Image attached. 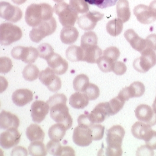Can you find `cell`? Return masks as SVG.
I'll return each instance as SVG.
<instances>
[{
    "mask_svg": "<svg viewBox=\"0 0 156 156\" xmlns=\"http://www.w3.org/2000/svg\"><path fill=\"white\" fill-rule=\"evenodd\" d=\"M66 102L67 97L63 94H55L47 101L51 118L55 122L64 125L68 130L72 126L73 120L69 114Z\"/></svg>",
    "mask_w": 156,
    "mask_h": 156,
    "instance_id": "1",
    "label": "cell"
},
{
    "mask_svg": "<svg viewBox=\"0 0 156 156\" xmlns=\"http://www.w3.org/2000/svg\"><path fill=\"white\" fill-rule=\"evenodd\" d=\"M53 11V9L49 4H32L27 7L26 11V22L29 26L36 27L42 21L51 19Z\"/></svg>",
    "mask_w": 156,
    "mask_h": 156,
    "instance_id": "2",
    "label": "cell"
},
{
    "mask_svg": "<svg viewBox=\"0 0 156 156\" xmlns=\"http://www.w3.org/2000/svg\"><path fill=\"white\" fill-rule=\"evenodd\" d=\"M125 133L124 128L119 125L114 126L108 129L106 137L107 147L105 151L107 156H121L122 154L121 146Z\"/></svg>",
    "mask_w": 156,
    "mask_h": 156,
    "instance_id": "3",
    "label": "cell"
},
{
    "mask_svg": "<svg viewBox=\"0 0 156 156\" xmlns=\"http://www.w3.org/2000/svg\"><path fill=\"white\" fill-rule=\"evenodd\" d=\"M58 20L63 27L73 26L78 19V12L70 5L65 2H58L53 7Z\"/></svg>",
    "mask_w": 156,
    "mask_h": 156,
    "instance_id": "4",
    "label": "cell"
},
{
    "mask_svg": "<svg viewBox=\"0 0 156 156\" xmlns=\"http://www.w3.org/2000/svg\"><path fill=\"white\" fill-rule=\"evenodd\" d=\"M23 36L19 27L10 23H3L0 25V43L1 45L9 46L17 41Z\"/></svg>",
    "mask_w": 156,
    "mask_h": 156,
    "instance_id": "5",
    "label": "cell"
},
{
    "mask_svg": "<svg viewBox=\"0 0 156 156\" xmlns=\"http://www.w3.org/2000/svg\"><path fill=\"white\" fill-rule=\"evenodd\" d=\"M56 28V21L54 17H52L48 21H42L38 26L34 27L30 32V37L32 41L39 43L45 37L55 33Z\"/></svg>",
    "mask_w": 156,
    "mask_h": 156,
    "instance_id": "6",
    "label": "cell"
},
{
    "mask_svg": "<svg viewBox=\"0 0 156 156\" xmlns=\"http://www.w3.org/2000/svg\"><path fill=\"white\" fill-rule=\"evenodd\" d=\"M141 54V57L134 60L133 67L139 72L146 73L156 65V51L153 49L146 48Z\"/></svg>",
    "mask_w": 156,
    "mask_h": 156,
    "instance_id": "7",
    "label": "cell"
},
{
    "mask_svg": "<svg viewBox=\"0 0 156 156\" xmlns=\"http://www.w3.org/2000/svg\"><path fill=\"white\" fill-rule=\"evenodd\" d=\"M11 56L15 59L21 60L26 63L31 64L34 62L39 56L38 50L33 47L17 46L11 50Z\"/></svg>",
    "mask_w": 156,
    "mask_h": 156,
    "instance_id": "8",
    "label": "cell"
},
{
    "mask_svg": "<svg viewBox=\"0 0 156 156\" xmlns=\"http://www.w3.org/2000/svg\"><path fill=\"white\" fill-rule=\"evenodd\" d=\"M39 78L40 82L51 92H56L61 88L60 78L55 75V73L50 67L41 71Z\"/></svg>",
    "mask_w": 156,
    "mask_h": 156,
    "instance_id": "9",
    "label": "cell"
},
{
    "mask_svg": "<svg viewBox=\"0 0 156 156\" xmlns=\"http://www.w3.org/2000/svg\"><path fill=\"white\" fill-rule=\"evenodd\" d=\"M104 16V14L98 11H89L79 17L77 23L81 29L85 31L92 30L95 27L98 22L103 19Z\"/></svg>",
    "mask_w": 156,
    "mask_h": 156,
    "instance_id": "10",
    "label": "cell"
},
{
    "mask_svg": "<svg viewBox=\"0 0 156 156\" xmlns=\"http://www.w3.org/2000/svg\"><path fill=\"white\" fill-rule=\"evenodd\" d=\"M0 17L12 23L18 22L23 17L22 11L19 7L7 2L0 3Z\"/></svg>",
    "mask_w": 156,
    "mask_h": 156,
    "instance_id": "11",
    "label": "cell"
},
{
    "mask_svg": "<svg viewBox=\"0 0 156 156\" xmlns=\"http://www.w3.org/2000/svg\"><path fill=\"white\" fill-rule=\"evenodd\" d=\"M72 139L74 143L78 146H89L93 140L90 128L80 126H77L73 130Z\"/></svg>",
    "mask_w": 156,
    "mask_h": 156,
    "instance_id": "12",
    "label": "cell"
},
{
    "mask_svg": "<svg viewBox=\"0 0 156 156\" xmlns=\"http://www.w3.org/2000/svg\"><path fill=\"white\" fill-rule=\"evenodd\" d=\"M21 134L17 128H12L2 132L0 136L1 146L5 149H9L16 146L20 141Z\"/></svg>",
    "mask_w": 156,
    "mask_h": 156,
    "instance_id": "13",
    "label": "cell"
},
{
    "mask_svg": "<svg viewBox=\"0 0 156 156\" xmlns=\"http://www.w3.org/2000/svg\"><path fill=\"white\" fill-rule=\"evenodd\" d=\"M134 14L137 20L144 24H149L156 20V12L150 6L140 4L135 7Z\"/></svg>",
    "mask_w": 156,
    "mask_h": 156,
    "instance_id": "14",
    "label": "cell"
},
{
    "mask_svg": "<svg viewBox=\"0 0 156 156\" xmlns=\"http://www.w3.org/2000/svg\"><path fill=\"white\" fill-rule=\"evenodd\" d=\"M135 115L140 121L154 126L156 124V112L153 108L146 104H141L136 108Z\"/></svg>",
    "mask_w": 156,
    "mask_h": 156,
    "instance_id": "15",
    "label": "cell"
},
{
    "mask_svg": "<svg viewBox=\"0 0 156 156\" xmlns=\"http://www.w3.org/2000/svg\"><path fill=\"white\" fill-rule=\"evenodd\" d=\"M50 107L48 102L37 100L34 101L31 106V115L33 121L36 123L41 122L49 113Z\"/></svg>",
    "mask_w": 156,
    "mask_h": 156,
    "instance_id": "16",
    "label": "cell"
},
{
    "mask_svg": "<svg viewBox=\"0 0 156 156\" xmlns=\"http://www.w3.org/2000/svg\"><path fill=\"white\" fill-rule=\"evenodd\" d=\"M47 62L49 67L57 75H63L68 69V62L58 53H54Z\"/></svg>",
    "mask_w": 156,
    "mask_h": 156,
    "instance_id": "17",
    "label": "cell"
},
{
    "mask_svg": "<svg viewBox=\"0 0 156 156\" xmlns=\"http://www.w3.org/2000/svg\"><path fill=\"white\" fill-rule=\"evenodd\" d=\"M90 115L94 123H101L104 121L106 118L111 115L109 102L98 104L90 113Z\"/></svg>",
    "mask_w": 156,
    "mask_h": 156,
    "instance_id": "18",
    "label": "cell"
},
{
    "mask_svg": "<svg viewBox=\"0 0 156 156\" xmlns=\"http://www.w3.org/2000/svg\"><path fill=\"white\" fill-rule=\"evenodd\" d=\"M124 37L131 47L136 51L141 53L146 49V40L139 37L134 30L130 29L126 30L124 33Z\"/></svg>",
    "mask_w": 156,
    "mask_h": 156,
    "instance_id": "19",
    "label": "cell"
},
{
    "mask_svg": "<svg viewBox=\"0 0 156 156\" xmlns=\"http://www.w3.org/2000/svg\"><path fill=\"white\" fill-rule=\"evenodd\" d=\"M33 99V94L27 89H20L14 91L12 95V100L18 107H23L29 104Z\"/></svg>",
    "mask_w": 156,
    "mask_h": 156,
    "instance_id": "20",
    "label": "cell"
},
{
    "mask_svg": "<svg viewBox=\"0 0 156 156\" xmlns=\"http://www.w3.org/2000/svg\"><path fill=\"white\" fill-rule=\"evenodd\" d=\"M20 126V119L16 115L10 112L2 111L0 114V127L3 129L12 128H17Z\"/></svg>",
    "mask_w": 156,
    "mask_h": 156,
    "instance_id": "21",
    "label": "cell"
},
{
    "mask_svg": "<svg viewBox=\"0 0 156 156\" xmlns=\"http://www.w3.org/2000/svg\"><path fill=\"white\" fill-rule=\"evenodd\" d=\"M83 50V61L89 63H95L98 58H100L103 51L98 45H84L80 46Z\"/></svg>",
    "mask_w": 156,
    "mask_h": 156,
    "instance_id": "22",
    "label": "cell"
},
{
    "mask_svg": "<svg viewBox=\"0 0 156 156\" xmlns=\"http://www.w3.org/2000/svg\"><path fill=\"white\" fill-rule=\"evenodd\" d=\"M151 126L142 121L136 122L131 128V133L135 138L145 140L153 130Z\"/></svg>",
    "mask_w": 156,
    "mask_h": 156,
    "instance_id": "23",
    "label": "cell"
},
{
    "mask_svg": "<svg viewBox=\"0 0 156 156\" xmlns=\"http://www.w3.org/2000/svg\"><path fill=\"white\" fill-rule=\"evenodd\" d=\"M78 30L73 26L64 27L60 31V40L62 43L66 44L74 43L78 40Z\"/></svg>",
    "mask_w": 156,
    "mask_h": 156,
    "instance_id": "24",
    "label": "cell"
},
{
    "mask_svg": "<svg viewBox=\"0 0 156 156\" xmlns=\"http://www.w3.org/2000/svg\"><path fill=\"white\" fill-rule=\"evenodd\" d=\"M89 98L85 93L77 92L73 94L69 98V104L75 109H83L89 104Z\"/></svg>",
    "mask_w": 156,
    "mask_h": 156,
    "instance_id": "25",
    "label": "cell"
},
{
    "mask_svg": "<svg viewBox=\"0 0 156 156\" xmlns=\"http://www.w3.org/2000/svg\"><path fill=\"white\" fill-rule=\"evenodd\" d=\"M26 136L31 142L43 141L45 134L41 128L36 124H31L26 129Z\"/></svg>",
    "mask_w": 156,
    "mask_h": 156,
    "instance_id": "26",
    "label": "cell"
},
{
    "mask_svg": "<svg viewBox=\"0 0 156 156\" xmlns=\"http://www.w3.org/2000/svg\"><path fill=\"white\" fill-rule=\"evenodd\" d=\"M117 17L123 23H126L131 17L129 2L128 0H118L117 4Z\"/></svg>",
    "mask_w": 156,
    "mask_h": 156,
    "instance_id": "27",
    "label": "cell"
},
{
    "mask_svg": "<svg viewBox=\"0 0 156 156\" xmlns=\"http://www.w3.org/2000/svg\"><path fill=\"white\" fill-rule=\"evenodd\" d=\"M66 128L62 124L58 123L53 125L49 128L48 131L49 138L53 141H60L65 136Z\"/></svg>",
    "mask_w": 156,
    "mask_h": 156,
    "instance_id": "28",
    "label": "cell"
},
{
    "mask_svg": "<svg viewBox=\"0 0 156 156\" xmlns=\"http://www.w3.org/2000/svg\"><path fill=\"white\" fill-rule=\"evenodd\" d=\"M66 57L69 60L73 62L83 61V50L78 46H70L66 50Z\"/></svg>",
    "mask_w": 156,
    "mask_h": 156,
    "instance_id": "29",
    "label": "cell"
},
{
    "mask_svg": "<svg viewBox=\"0 0 156 156\" xmlns=\"http://www.w3.org/2000/svg\"><path fill=\"white\" fill-rule=\"evenodd\" d=\"M106 29L109 34L116 37L121 33L123 30V22L119 19L110 20L107 24Z\"/></svg>",
    "mask_w": 156,
    "mask_h": 156,
    "instance_id": "30",
    "label": "cell"
},
{
    "mask_svg": "<svg viewBox=\"0 0 156 156\" xmlns=\"http://www.w3.org/2000/svg\"><path fill=\"white\" fill-rule=\"evenodd\" d=\"M29 154L33 156H45L48 154V151L43 141H32L29 146Z\"/></svg>",
    "mask_w": 156,
    "mask_h": 156,
    "instance_id": "31",
    "label": "cell"
},
{
    "mask_svg": "<svg viewBox=\"0 0 156 156\" xmlns=\"http://www.w3.org/2000/svg\"><path fill=\"white\" fill-rule=\"evenodd\" d=\"M89 79L88 76L85 74L77 75L73 80V85L75 90L84 92L89 85Z\"/></svg>",
    "mask_w": 156,
    "mask_h": 156,
    "instance_id": "32",
    "label": "cell"
},
{
    "mask_svg": "<svg viewBox=\"0 0 156 156\" xmlns=\"http://www.w3.org/2000/svg\"><path fill=\"white\" fill-rule=\"evenodd\" d=\"M115 62L114 60L105 56H101L98 58L97 63L99 68L103 72H110L113 71Z\"/></svg>",
    "mask_w": 156,
    "mask_h": 156,
    "instance_id": "33",
    "label": "cell"
},
{
    "mask_svg": "<svg viewBox=\"0 0 156 156\" xmlns=\"http://www.w3.org/2000/svg\"><path fill=\"white\" fill-rule=\"evenodd\" d=\"M23 76L27 81H34L39 76V70L36 65L29 64L23 70Z\"/></svg>",
    "mask_w": 156,
    "mask_h": 156,
    "instance_id": "34",
    "label": "cell"
},
{
    "mask_svg": "<svg viewBox=\"0 0 156 156\" xmlns=\"http://www.w3.org/2000/svg\"><path fill=\"white\" fill-rule=\"evenodd\" d=\"M131 98H138L144 95L145 92V86L141 82H134L128 87Z\"/></svg>",
    "mask_w": 156,
    "mask_h": 156,
    "instance_id": "35",
    "label": "cell"
},
{
    "mask_svg": "<svg viewBox=\"0 0 156 156\" xmlns=\"http://www.w3.org/2000/svg\"><path fill=\"white\" fill-rule=\"evenodd\" d=\"M125 102L126 101L118 95L117 97L111 99L109 101V105L111 112V115L117 114L123 108Z\"/></svg>",
    "mask_w": 156,
    "mask_h": 156,
    "instance_id": "36",
    "label": "cell"
},
{
    "mask_svg": "<svg viewBox=\"0 0 156 156\" xmlns=\"http://www.w3.org/2000/svg\"><path fill=\"white\" fill-rule=\"evenodd\" d=\"M97 35L92 31L85 32L81 37L80 46L97 45Z\"/></svg>",
    "mask_w": 156,
    "mask_h": 156,
    "instance_id": "37",
    "label": "cell"
},
{
    "mask_svg": "<svg viewBox=\"0 0 156 156\" xmlns=\"http://www.w3.org/2000/svg\"><path fill=\"white\" fill-rule=\"evenodd\" d=\"M39 57L40 58L48 60L55 53L54 50L49 43H42L38 46Z\"/></svg>",
    "mask_w": 156,
    "mask_h": 156,
    "instance_id": "38",
    "label": "cell"
},
{
    "mask_svg": "<svg viewBox=\"0 0 156 156\" xmlns=\"http://www.w3.org/2000/svg\"><path fill=\"white\" fill-rule=\"evenodd\" d=\"M69 4L78 13L88 12L89 10L88 2L85 0H70Z\"/></svg>",
    "mask_w": 156,
    "mask_h": 156,
    "instance_id": "39",
    "label": "cell"
},
{
    "mask_svg": "<svg viewBox=\"0 0 156 156\" xmlns=\"http://www.w3.org/2000/svg\"><path fill=\"white\" fill-rule=\"evenodd\" d=\"M62 146L59 141L50 140L46 145V149L48 152L53 156H60Z\"/></svg>",
    "mask_w": 156,
    "mask_h": 156,
    "instance_id": "40",
    "label": "cell"
},
{
    "mask_svg": "<svg viewBox=\"0 0 156 156\" xmlns=\"http://www.w3.org/2000/svg\"><path fill=\"white\" fill-rule=\"evenodd\" d=\"M88 4L97 6L100 9H106L115 5L118 0H85Z\"/></svg>",
    "mask_w": 156,
    "mask_h": 156,
    "instance_id": "41",
    "label": "cell"
},
{
    "mask_svg": "<svg viewBox=\"0 0 156 156\" xmlns=\"http://www.w3.org/2000/svg\"><path fill=\"white\" fill-rule=\"evenodd\" d=\"M84 93L88 96L89 100L93 101L97 99L99 97L100 94V90L97 85L90 83Z\"/></svg>",
    "mask_w": 156,
    "mask_h": 156,
    "instance_id": "42",
    "label": "cell"
},
{
    "mask_svg": "<svg viewBox=\"0 0 156 156\" xmlns=\"http://www.w3.org/2000/svg\"><path fill=\"white\" fill-rule=\"evenodd\" d=\"M92 134L93 136V140L98 141L102 139L104 134L105 127L101 124H96L93 125L92 127H90Z\"/></svg>",
    "mask_w": 156,
    "mask_h": 156,
    "instance_id": "43",
    "label": "cell"
},
{
    "mask_svg": "<svg viewBox=\"0 0 156 156\" xmlns=\"http://www.w3.org/2000/svg\"><path fill=\"white\" fill-rule=\"evenodd\" d=\"M78 122L79 126L82 127L90 128L92 127L95 123L93 122L90 114L85 113L78 117Z\"/></svg>",
    "mask_w": 156,
    "mask_h": 156,
    "instance_id": "44",
    "label": "cell"
},
{
    "mask_svg": "<svg viewBox=\"0 0 156 156\" xmlns=\"http://www.w3.org/2000/svg\"><path fill=\"white\" fill-rule=\"evenodd\" d=\"M12 68V63L10 58L1 57L0 58V72L2 73L9 72Z\"/></svg>",
    "mask_w": 156,
    "mask_h": 156,
    "instance_id": "45",
    "label": "cell"
},
{
    "mask_svg": "<svg viewBox=\"0 0 156 156\" xmlns=\"http://www.w3.org/2000/svg\"><path fill=\"white\" fill-rule=\"evenodd\" d=\"M103 55L111 58L114 62H116L120 56V51L116 47L112 46L105 49L103 52Z\"/></svg>",
    "mask_w": 156,
    "mask_h": 156,
    "instance_id": "46",
    "label": "cell"
},
{
    "mask_svg": "<svg viewBox=\"0 0 156 156\" xmlns=\"http://www.w3.org/2000/svg\"><path fill=\"white\" fill-rule=\"evenodd\" d=\"M127 69V66L124 63L120 61H116L112 72L117 75H122L126 72Z\"/></svg>",
    "mask_w": 156,
    "mask_h": 156,
    "instance_id": "47",
    "label": "cell"
},
{
    "mask_svg": "<svg viewBox=\"0 0 156 156\" xmlns=\"http://www.w3.org/2000/svg\"><path fill=\"white\" fill-rule=\"evenodd\" d=\"M147 146L152 150L156 149V131L152 130L150 134L145 139Z\"/></svg>",
    "mask_w": 156,
    "mask_h": 156,
    "instance_id": "48",
    "label": "cell"
},
{
    "mask_svg": "<svg viewBox=\"0 0 156 156\" xmlns=\"http://www.w3.org/2000/svg\"><path fill=\"white\" fill-rule=\"evenodd\" d=\"M136 156H153L154 153L152 149L147 145L140 147L136 151Z\"/></svg>",
    "mask_w": 156,
    "mask_h": 156,
    "instance_id": "49",
    "label": "cell"
},
{
    "mask_svg": "<svg viewBox=\"0 0 156 156\" xmlns=\"http://www.w3.org/2000/svg\"><path fill=\"white\" fill-rule=\"evenodd\" d=\"M11 155L12 156H27L28 155V152L25 147H16L12 150Z\"/></svg>",
    "mask_w": 156,
    "mask_h": 156,
    "instance_id": "50",
    "label": "cell"
},
{
    "mask_svg": "<svg viewBox=\"0 0 156 156\" xmlns=\"http://www.w3.org/2000/svg\"><path fill=\"white\" fill-rule=\"evenodd\" d=\"M147 48L156 50V34H151L146 39Z\"/></svg>",
    "mask_w": 156,
    "mask_h": 156,
    "instance_id": "51",
    "label": "cell"
},
{
    "mask_svg": "<svg viewBox=\"0 0 156 156\" xmlns=\"http://www.w3.org/2000/svg\"><path fill=\"white\" fill-rule=\"evenodd\" d=\"M60 156H75V150L71 147H62Z\"/></svg>",
    "mask_w": 156,
    "mask_h": 156,
    "instance_id": "52",
    "label": "cell"
},
{
    "mask_svg": "<svg viewBox=\"0 0 156 156\" xmlns=\"http://www.w3.org/2000/svg\"><path fill=\"white\" fill-rule=\"evenodd\" d=\"M27 0H12V1L17 4V5H21L22 4H24Z\"/></svg>",
    "mask_w": 156,
    "mask_h": 156,
    "instance_id": "53",
    "label": "cell"
},
{
    "mask_svg": "<svg viewBox=\"0 0 156 156\" xmlns=\"http://www.w3.org/2000/svg\"><path fill=\"white\" fill-rule=\"evenodd\" d=\"M149 6L156 12V0L152 1Z\"/></svg>",
    "mask_w": 156,
    "mask_h": 156,
    "instance_id": "54",
    "label": "cell"
},
{
    "mask_svg": "<svg viewBox=\"0 0 156 156\" xmlns=\"http://www.w3.org/2000/svg\"><path fill=\"white\" fill-rule=\"evenodd\" d=\"M152 108H153V111L156 112V97L155 98V99L154 101V102L153 104V105H152Z\"/></svg>",
    "mask_w": 156,
    "mask_h": 156,
    "instance_id": "55",
    "label": "cell"
},
{
    "mask_svg": "<svg viewBox=\"0 0 156 156\" xmlns=\"http://www.w3.org/2000/svg\"><path fill=\"white\" fill-rule=\"evenodd\" d=\"M53 1H55V2H62L63 0H53Z\"/></svg>",
    "mask_w": 156,
    "mask_h": 156,
    "instance_id": "56",
    "label": "cell"
},
{
    "mask_svg": "<svg viewBox=\"0 0 156 156\" xmlns=\"http://www.w3.org/2000/svg\"><path fill=\"white\" fill-rule=\"evenodd\" d=\"M155 51H156V50H155Z\"/></svg>",
    "mask_w": 156,
    "mask_h": 156,
    "instance_id": "57",
    "label": "cell"
}]
</instances>
